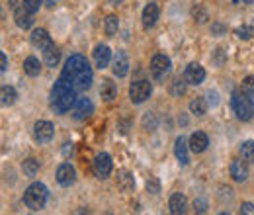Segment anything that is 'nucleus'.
<instances>
[{
  "mask_svg": "<svg viewBox=\"0 0 254 215\" xmlns=\"http://www.w3.org/2000/svg\"><path fill=\"white\" fill-rule=\"evenodd\" d=\"M64 80H68L72 84V88L76 92H82V90H88L92 86V67L86 57L82 55H70L66 61H64L63 72H61Z\"/></svg>",
  "mask_w": 254,
  "mask_h": 215,
  "instance_id": "f257e3e1",
  "label": "nucleus"
},
{
  "mask_svg": "<svg viewBox=\"0 0 254 215\" xmlns=\"http://www.w3.org/2000/svg\"><path fill=\"white\" fill-rule=\"evenodd\" d=\"M76 102V90L63 76L51 88V110L55 114H66Z\"/></svg>",
  "mask_w": 254,
  "mask_h": 215,
  "instance_id": "f03ea898",
  "label": "nucleus"
},
{
  "mask_svg": "<svg viewBox=\"0 0 254 215\" xmlns=\"http://www.w3.org/2000/svg\"><path fill=\"white\" fill-rule=\"evenodd\" d=\"M47 198H49V192L45 184L41 182H33L32 186H28V190L24 192V204L32 210V212H39L45 208L47 204Z\"/></svg>",
  "mask_w": 254,
  "mask_h": 215,
  "instance_id": "7ed1b4c3",
  "label": "nucleus"
},
{
  "mask_svg": "<svg viewBox=\"0 0 254 215\" xmlns=\"http://www.w3.org/2000/svg\"><path fill=\"white\" fill-rule=\"evenodd\" d=\"M233 112L241 122H251L254 116V102L249 94L241 92L233 94Z\"/></svg>",
  "mask_w": 254,
  "mask_h": 215,
  "instance_id": "20e7f679",
  "label": "nucleus"
},
{
  "mask_svg": "<svg viewBox=\"0 0 254 215\" xmlns=\"http://www.w3.org/2000/svg\"><path fill=\"white\" fill-rule=\"evenodd\" d=\"M151 92H153V86H151V82L145 80V78L135 80V82L129 86V98H131L133 104H143V102L151 96Z\"/></svg>",
  "mask_w": 254,
  "mask_h": 215,
  "instance_id": "39448f33",
  "label": "nucleus"
},
{
  "mask_svg": "<svg viewBox=\"0 0 254 215\" xmlns=\"http://www.w3.org/2000/svg\"><path fill=\"white\" fill-rule=\"evenodd\" d=\"M170 72V59L166 55H155L151 61V74L155 80H164V76Z\"/></svg>",
  "mask_w": 254,
  "mask_h": 215,
  "instance_id": "423d86ee",
  "label": "nucleus"
},
{
  "mask_svg": "<svg viewBox=\"0 0 254 215\" xmlns=\"http://www.w3.org/2000/svg\"><path fill=\"white\" fill-rule=\"evenodd\" d=\"M112 168H114V164H112V156L108 153H100L96 154L94 158V172L98 178H108L110 174H112Z\"/></svg>",
  "mask_w": 254,
  "mask_h": 215,
  "instance_id": "0eeeda50",
  "label": "nucleus"
},
{
  "mask_svg": "<svg viewBox=\"0 0 254 215\" xmlns=\"http://www.w3.org/2000/svg\"><path fill=\"white\" fill-rule=\"evenodd\" d=\"M92 112H94V104H92L88 98H76V102H74V106H72V118H74V120L82 122V120L90 118Z\"/></svg>",
  "mask_w": 254,
  "mask_h": 215,
  "instance_id": "6e6552de",
  "label": "nucleus"
},
{
  "mask_svg": "<svg viewBox=\"0 0 254 215\" xmlns=\"http://www.w3.org/2000/svg\"><path fill=\"white\" fill-rule=\"evenodd\" d=\"M33 137L37 143H47L53 139V123L47 120H39L33 125Z\"/></svg>",
  "mask_w": 254,
  "mask_h": 215,
  "instance_id": "1a4fd4ad",
  "label": "nucleus"
},
{
  "mask_svg": "<svg viewBox=\"0 0 254 215\" xmlns=\"http://www.w3.org/2000/svg\"><path fill=\"white\" fill-rule=\"evenodd\" d=\"M184 78H186L188 84L197 86V84H201V82L205 80V69H203L201 65H197V63H190V65L186 67Z\"/></svg>",
  "mask_w": 254,
  "mask_h": 215,
  "instance_id": "9d476101",
  "label": "nucleus"
},
{
  "mask_svg": "<svg viewBox=\"0 0 254 215\" xmlns=\"http://www.w3.org/2000/svg\"><path fill=\"white\" fill-rule=\"evenodd\" d=\"M74 180H76V170L68 162H63L57 168V182L61 186H64V188H68V186L74 184Z\"/></svg>",
  "mask_w": 254,
  "mask_h": 215,
  "instance_id": "9b49d317",
  "label": "nucleus"
},
{
  "mask_svg": "<svg viewBox=\"0 0 254 215\" xmlns=\"http://www.w3.org/2000/svg\"><path fill=\"white\" fill-rule=\"evenodd\" d=\"M112 72L116 74V76H126L127 72H129V59H127V55L124 51H118L114 57H112Z\"/></svg>",
  "mask_w": 254,
  "mask_h": 215,
  "instance_id": "f8f14e48",
  "label": "nucleus"
},
{
  "mask_svg": "<svg viewBox=\"0 0 254 215\" xmlns=\"http://www.w3.org/2000/svg\"><path fill=\"white\" fill-rule=\"evenodd\" d=\"M247 162L249 160H243V158H235L231 162V176H233V180L245 182L249 178V164Z\"/></svg>",
  "mask_w": 254,
  "mask_h": 215,
  "instance_id": "ddd939ff",
  "label": "nucleus"
},
{
  "mask_svg": "<svg viewBox=\"0 0 254 215\" xmlns=\"http://www.w3.org/2000/svg\"><path fill=\"white\" fill-rule=\"evenodd\" d=\"M14 20H16V26L22 28V30H30L33 24V14L26 8V6H20L14 10Z\"/></svg>",
  "mask_w": 254,
  "mask_h": 215,
  "instance_id": "4468645a",
  "label": "nucleus"
},
{
  "mask_svg": "<svg viewBox=\"0 0 254 215\" xmlns=\"http://www.w3.org/2000/svg\"><path fill=\"white\" fill-rule=\"evenodd\" d=\"M110 61H112V51H110V47L108 45H96L94 49V63L96 67L102 71V69H106L108 65H110Z\"/></svg>",
  "mask_w": 254,
  "mask_h": 215,
  "instance_id": "2eb2a0df",
  "label": "nucleus"
},
{
  "mask_svg": "<svg viewBox=\"0 0 254 215\" xmlns=\"http://www.w3.org/2000/svg\"><path fill=\"white\" fill-rule=\"evenodd\" d=\"M159 4H155V2H149L147 6H145V10H143V26L145 28H153L155 24H157V20H159Z\"/></svg>",
  "mask_w": 254,
  "mask_h": 215,
  "instance_id": "dca6fc26",
  "label": "nucleus"
},
{
  "mask_svg": "<svg viewBox=\"0 0 254 215\" xmlns=\"http://www.w3.org/2000/svg\"><path fill=\"white\" fill-rule=\"evenodd\" d=\"M174 154H176V158H178V162L182 164V166H186L188 162H190V153H188V143H186V137H178L176 139V143H174Z\"/></svg>",
  "mask_w": 254,
  "mask_h": 215,
  "instance_id": "f3484780",
  "label": "nucleus"
},
{
  "mask_svg": "<svg viewBox=\"0 0 254 215\" xmlns=\"http://www.w3.org/2000/svg\"><path fill=\"white\" fill-rule=\"evenodd\" d=\"M207 145H209V139L203 131H195L190 135V149L193 153H203L207 149Z\"/></svg>",
  "mask_w": 254,
  "mask_h": 215,
  "instance_id": "a211bd4d",
  "label": "nucleus"
},
{
  "mask_svg": "<svg viewBox=\"0 0 254 215\" xmlns=\"http://www.w3.org/2000/svg\"><path fill=\"white\" fill-rule=\"evenodd\" d=\"M32 43H33V47H37L39 51H45L53 41H51V35L47 33L45 30H33L32 31Z\"/></svg>",
  "mask_w": 254,
  "mask_h": 215,
  "instance_id": "6ab92c4d",
  "label": "nucleus"
},
{
  "mask_svg": "<svg viewBox=\"0 0 254 215\" xmlns=\"http://www.w3.org/2000/svg\"><path fill=\"white\" fill-rule=\"evenodd\" d=\"M168 208H170V214L174 215H182L186 214V208H188V202H186V196L182 194H174L168 202Z\"/></svg>",
  "mask_w": 254,
  "mask_h": 215,
  "instance_id": "aec40b11",
  "label": "nucleus"
},
{
  "mask_svg": "<svg viewBox=\"0 0 254 215\" xmlns=\"http://www.w3.org/2000/svg\"><path fill=\"white\" fill-rule=\"evenodd\" d=\"M43 61L47 67H51V69H55L59 61H61V51H59V47L55 45V43H51L45 51H43Z\"/></svg>",
  "mask_w": 254,
  "mask_h": 215,
  "instance_id": "412c9836",
  "label": "nucleus"
},
{
  "mask_svg": "<svg viewBox=\"0 0 254 215\" xmlns=\"http://www.w3.org/2000/svg\"><path fill=\"white\" fill-rule=\"evenodd\" d=\"M116 182H118V188L122 192H131L135 188V178H133V174L129 170H120Z\"/></svg>",
  "mask_w": 254,
  "mask_h": 215,
  "instance_id": "4be33fe9",
  "label": "nucleus"
},
{
  "mask_svg": "<svg viewBox=\"0 0 254 215\" xmlns=\"http://www.w3.org/2000/svg\"><path fill=\"white\" fill-rule=\"evenodd\" d=\"M100 96H102L106 102H112V100L118 96V86H116L110 78H106V80L102 82V86H100Z\"/></svg>",
  "mask_w": 254,
  "mask_h": 215,
  "instance_id": "5701e85b",
  "label": "nucleus"
},
{
  "mask_svg": "<svg viewBox=\"0 0 254 215\" xmlns=\"http://www.w3.org/2000/svg\"><path fill=\"white\" fill-rule=\"evenodd\" d=\"M24 71H26L28 76H39V72H41V63H39V59L28 57L24 61Z\"/></svg>",
  "mask_w": 254,
  "mask_h": 215,
  "instance_id": "b1692460",
  "label": "nucleus"
},
{
  "mask_svg": "<svg viewBox=\"0 0 254 215\" xmlns=\"http://www.w3.org/2000/svg\"><path fill=\"white\" fill-rule=\"evenodd\" d=\"M186 78H180V76H176L172 82H170V94L174 96V98H180L182 94H186Z\"/></svg>",
  "mask_w": 254,
  "mask_h": 215,
  "instance_id": "393cba45",
  "label": "nucleus"
},
{
  "mask_svg": "<svg viewBox=\"0 0 254 215\" xmlns=\"http://www.w3.org/2000/svg\"><path fill=\"white\" fill-rule=\"evenodd\" d=\"M22 170L26 176H35L39 172V160L37 158H26L22 164Z\"/></svg>",
  "mask_w": 254,
  "mask_h": 215,
  "instance_id": "a878e982",
  "label": "nucleus"
},
{
  "mask_svg": "<svg viewBox=\"0 0 254 215\" xmlns=\"http://www.w3.org/2000/svg\"><path fill=\"white\" fill-rule=\"evenodd\" d=\"M190 112L195 114V116H203L207 112V102L203 98H195L190 102Z\"/></svg>",
  "mask_w": 254,
  "mask_h": 215,
  "instance_id": "bb28decb",
  "label": "nucleus"
},
{
  "mask_svg": "<svg viewBox=\"0 0 254 215\" xmlns=\"http://www.w3.org/2000/svg\"><path fill=\"white\" fill-rule=\"evenodd\" d=\"M0 92H2V106H12L16 102V98H18V94L12 86H2Z\"/></svg>",
  "mask_w": 254,
  "mask_h": 215,
  "instance_id": "cd10ccee",
  "label": "nucleus"
},
{
  "mask_svg": "<svg viewBox=\"0 0 254 215\" xmlns=\"http://www.w3.org/2000/svg\"><path fill=\"white\" fill-rule=\"evenodd\" d=\"M241 156L249 162H254V141H245L241 145Z\"/></svg>",
  "mask_w": 254,
  "mask_h": 215,
  "instance_id": "c85d7f7f",
  "label": "nucleus"
},
{
  "mask_svg": "<svg viewBox=\"0 0 254 215\" xmlns=\"http://www.w3.org/2000/svg\"><path fill=\"white\" fill-rule=\"evenodd\" d=\"M120 28V20H118V16H114V14H110L108 18H106V33L108 35H114L116 31Z\"/></svg>",
  "mask_w": 254,
  "mask_h": 215,
  "instance_id": "c756f323",
  "label": "nucleus"
},
{
  "mask_svg": "<svg viewBox=\"0 0 254 215\" xmlns=\"http://www.w3.org/2000/svg\"><path fill=\"white\" fill-rule=\"evenodd\" d=\"M241 90L249 96H254V76H245L243 84H241Z\"/></svg>",
  "mask_w": 254,
  "mask_h": 215,
  "instance_id": "7c9ffc66",
  "label": "nucleus"
},
{
  "mask_svg": "<svg viewBox=\"0 0 254 215\" xmlns=\"http://www.w3.org/2000/svg\"><path fill=\"white\" fill-rule=\"evenodd\" d=\"M237 35L241 39H251L253 37V28L251 26H241V28H237Z\"/></svg>",
  "mask_w": 254,
  "mask_h": 215,
  "instance_id": "2f4dec72",
  "label": "nucleus"
},
{
  "mask_svg": "<svg viewBox=\"0 0 254 215\" xmlns=\"http://www.w3.org/2000/svg\"><path fill=\"white\" fill-rule=\"evenodd\" d=\"M24 6H26L32 14H35V12H39V8H41V0H24Z\"/></svg>",
  "mask_w": 254,
  "mask_h": 215,
  "instance_id": "473e14b6",
  "label": "nucleus"
},
{
  "mask_svg": "<svg viewBox=\"0 0 254 215\" xmlns=\"http://www.w3.org/2000/svg\"><path fill=\"white\" fill-rule=\"evenodd\" d=\"M147 190H149L151 194H159V192H160L159 180H155V178H149V180H147Z\"/></svg>",
  "mask_w": 254,
  "mask_h": 215,
  "instance_id": "72a5a7b5",
  "label": "nucleus"
},
{
  "mask_svg": "<svg viewBox=\"0 0 254 215\" xmlns=\"http://www.w3.org/2000/svg\"><path fill=\"white\" fill-rule=\"evenodd\" d=\"M193 210H195L197 214H205V212H207V202H205V200H195V202H193Z\"/></svg>",
  "mask_w": 254,
  "mask_h": 215,
  "instance_id": "f704fd0d",
  "label": "nucleus"
},
{
  "mask_svg": "<svg viewBox=\"0 0 254 215\" xmlns=\"http://www.w3.org/2000/svg\"><path fill=\"white\" fill-rule=\"evenodd\" d=\"M241 214L254 215V204H251V202H245V204L241 206Z\"/></svg>",
  "mask_w": 254,
  "mask_h": 215,
  "instance_id": "c9c22d12",
  "label": "nucleus"
},
{
  "mask_svg": "<svg viewBox=\"0 0 254 215\" xmlns=\"http://www.w3.org/2000/svg\"><path fill=\"white\" fill-rule=\"evenodd\" d=\"M0 63H2L0 71H2V72H6V71H8V61H6V55H4V53H0Z\"/></svg>",
  "mask_w": 254,
  "mask_h": 215,
  "instance_id": "e433bc0d",
  "label": "nucleus"
},
{
  "mask_svg": "<svg viewBox=\"0 0 254 215\" xmlns=\"http://www.w3.org/2000/svg\"><path fill=\"white\" fill-rule=\"evenodd\" d=\"M213 31L219 35V33H223V31H225V28H223L221 24H213Z\"/></svg>",
  "mask_w": 254,
  "mask_h": 215,
  "instance_id": "4c0bfd02",
  "label": "nucleus"
},
{
  "mask_svg": "<svg viewBox=\"0 0 254 215\" xmlns=\"http://www.w3.org/2000/svg\"><path fill=\"white\" fill-rule=\"evenodd\" d=\"M16 4H18V0H8V6H10V8H14V10H16V8H18V6H16Z\"/></svg>",
  "mask_w": 254,
  "mask_h": 215,
  "instance_id": "58836bf2",
  "label": "nucleus"
},
{
  "mask_svg": "<svg viewBox=\"0 0 254 215\" xmlns=\"http://www.w3.org/2000/svg\"><path fill=\"white\" fill-rule=\"evenodd\" d=\"M45 4H47L49 8H53V6H55V0H45Z\"/></svg>",
  "mask_w": 254,
  "mask_h": 215,
  "instance_id": "ea45409f",
  "label": "nucleus"
},
{
  "mask_svg": "<svg viewBox=\"0 0 254 215\" xmlns=\"http://www.w3.org/2000/svg\"><path fill=\"white\" fill-rule=\"evenodd\" d=\"M124 0H110V4H114V6H118V4H122Z\"/></svg>",
  "mask_w": 254,
  "mask_h": 215,
  "instance_id": "a19ab883",
  "label": "nucleus"
},
{
  "mask_svg": "<svg viewBox=\"0 0 254 215\" xmlns=\"http://www.w3.org/2000/svg\"><path fill=\"white\" fill-rule=\"evenodd\" d=\"M233 2H239V0H233Z\"/></svg>",
  "mask_w": 254,
  "mask_h": 215,
  "instance_id": "79ce46f5",
  "label": "nucleus"
}]
</instances>
